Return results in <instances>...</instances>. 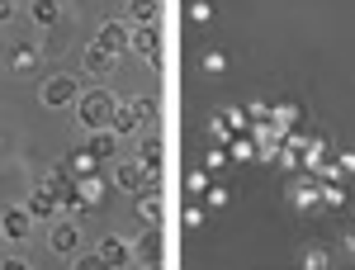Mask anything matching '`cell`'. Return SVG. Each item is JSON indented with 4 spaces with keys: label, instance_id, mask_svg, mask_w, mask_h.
I'll return each mask as SVG.
<instances>
[{
    "label": "cell",
    "instance_id": "1",
    "mask_svg": "<svg viewBox=\"0 0 355 270\" xmlns=\"http://www.w3.org/2000/svg\"><path fill=\"white\" fill-rule=\"evenodd\" d=\"M114 114H119V100H114L110 90H85L81 100H76V119H81L90 133H100V128H110Z\"/></svg>",
    "mask_w": 355,
    "mask_h": 270
},
{
    "label": "cell",
    "instance_id": "2",
    "mask_svg": "<svg viewBox=\"0 0 355 270\" xmlns=\"http://www.w3.org/2000/svg\"><path fill=\"white\" fill-rule=\"evenodd\" d=\"M81 100V85H76V76H53V81L43 85V105L48 109H67Z\"/></svg>",
    "mask_w": 355,
    "mask_h": 270
},
{
    "label": "cell",
    "instance_id": "3",
    "mask_svg": "<svg viewBox=\"0 0 355 270\" xmlns=\"http://www.w3.org/2000/svg\"><path fill=\"white\" fill-rule=\"evenodd\" d=\"M95 251H100V261H105L110 270H119V266H128V261H133V242H123L119 233H105Z\"/></svg>",
    "mask_w": 355,
    "mask_h": 270
},
{
    "label": "cell",
    "instance_id": "4",
    "mask_svg": "<svg viewBox=\"0 0 355 270\" xmlns=\"http://www.w3.org/2000/svg\"><path fill=\"white\" fill-rule=\"evenodd\" d=\"M128 53L147 57V62H157L162 57V38H157V24H137L133 38H128Z\"/></svg>",
    "mask_w": 355,
    "mask_h": 270
},
{
    "label": "cell",
    "instance_id": "5",
    "mask_svg": "<svg viewBox=\"0 0 355 270\" xmlns=\"http://www.w3.org/2000/svg\"><path fill=\"white\" fill-rule=\"evenodd\" d=\"M133 209H137V223L157 228V223H162V189H157V185H147L142 194H133Z\"/></svg>",
    "mask_w": 355,
    "mask_h": 270
},
{
    "label": "cell",
    "instance_id": "6",
    "mask_svg": "<svg viewBox=\"0 0 355 270\" xmlns=\"http://www.w3.org/2000/svg\"><path fill=\"white\" fill-rule=\"evenodd\" d=\"M114 185L123 189V194H142L147 185H157V180H147V171H142L137 162H123L119 171H114Z\"/></svg>",
    "mask_w": 355,
    "mask_h": 270
},
{
    "label": "cell",
    "instance_id": "7",
    "mask_svg": "<svg viewBox=\"0 0 355 270\" xmlns=\"http://www.w3.org/2000/svg\"><path fill=\"white\" fill-rule=\"evenodd\" d=\"M48 246H53L57 256L76 251V246H81V233H76V223H53V233H48Z\"/></svg>",
    "mask_w": 355,
    "mask_h": 270
},
{
    "label": "cell",
    "instance_id": "8",
    "mask_svg": "<svg viewBox=\"0 0 355 270\" xmlns=\"http://www.w3.org/2000/svg\"><path fill=\"white\" fill-rule=\"evenodd\" d=\"M128 38H133V33H128L123 24L105 19V28H100V38H95V43H105V48H110L114 57H123V53H128Z\"/></svg>",
    "mask_w": 355,
    "mask_h": 270
},
{
    "label": "cell",
    "instance_id": "9",
    "mask_svg": "<svg viewBox=\"0 0 355 270\" xmlns=\"http://www.w3.org/2000/svg\"><path fill=\"white\" fill-rule=\"evenodd\" d=\"M133 251L142 256V266H162V233H157V228H147V233L133 242Z\"/></svg>",
    "mask_w": 355,
    "mask_h": 270
},
{
    "label": "cell",
    "instance_id": "10",
    "mask_svg": "<svg viewBox=\"0 0 355 270\" xmlns=\"http://www.w3.org/2000/svg\"><path fill=\"white\" fill-rule=\"evenodd\" d=\"M62 204H57V194L48 185H38L33 194H28V218H53Z\"/></svg>",
    "mask_w": 355,
    "mask_h": 270
},
{
    "label": "cell",
    "instance_id": "11",
    "mask_svg": "<svg viewBox=\"0 0 355 270\" xmlns=\"http://www.w3.org/2000/svg\"><path fill=\"white\" fill-rule=\"evenodd\" d=\"M114 62H119V57H114L105 43H90V48H85V71H90V76H105Z\"/></svg>",
    "mask_w": 355,
    "mask_h": 270
},
{
    "label": "cell",
    "instance_id": "12",
    "mask_svg": "<svg viewBox=\"0 0 355 270\" xmlns=\"http://www.w3.org/2000/svg\"><path fill=\"white\" fill-rule=\"evenodd\" d=\"M0 233H5L10 242H24L28 237V209H10V214L0 218Z\"/></svg>",
    "mask_w": 355,
    "mask_h": 270
},
{
    "label": "cell",
    "instance_id": "13",
    "mask_svg": "<svg viewBox=\"0 0 355 270\" xmlns=\"http://www.w3.org/2000/svg\"><path fill=\"white\" fill-rule=\"evenodd\" d=\"M28 19L43 24V28H53L57 19H62V5H57V0H33V5H28Z\"/></svg>",
    "mask_w": 355,
    "mask_h": 270
},
{
    "label": "cell",
    "instance_id": "14",
    "mask_svg": "<svg viewBox=\"0 0 355 270\" xmlns=\"http://www.w3.org/2000/svg\"><path fill=\"white\" fill-rule=\"evenodd\" d=\"M137 166L147 171V180H157V176H162V142H142V152H137Z\"/></svg>",
    "mask_w": 355,
    "mask_h": 270
},
{
    "label": "cell",
    "instance_id": "15",
    "mask_svg": "<svg viewBox=\"0 0 355 270\" xmlns=\"http://www.w3.org/2000/svg\"><path fill=\"white\" fill-rule=\"evenodd\" d=\"M128 19L133 24H157L162 19V5L157 0H128Z\"/></svg>",
    "mask_w": 355,
    "mask_h": 270
},
{
    "label": "cell",
    "instance_id": "16",
    "mask_svg": "<svg viewBox=\"0 0 355 270\" xmlns=\"http://www.w3.org/2000/svg\"><path fill=\"white\" fill-rule=\"evenodd\" d=\"M114 147H119V142H114V128H100V133H95L90 142H85V152H90L95 162H105V157H114Z\"/></svg>",
    "mask_w": 355,
    "mask_h": 270
},
{
    "label": "cell",
    "instance_id": "17",
    "mask_svg": "<svg viewBox=\"0 0 355 270\" xmlns=\"http://www.w3.org/2000/svg\"><path fill=\"white\" fill-rule=\"evenodd\" d=\"M119 105H123V114H128V119H133V124H147V119H152V114H157V109H152V100H147V95H133V100H119Z\"/></svg>",
    "mask_w": 355,
    "mask_h": 270
},
{
    "label": "cell",
    "instance_id": "18",
    "mask_svg": "<svg viewBox=\"0 0 355 270\" xmlns=\"http://www.w3.org/2000/svg\"><path fill=\"white\" fill-rule=\"evenodd\" d=\"M10 67L24 76V71H33V67H38V53H33V48H15V53H10Z\"/></svg>",
    "mask_w": 355,
    "mask_h": 270
},
{
    "label": "cell",
    "instance_id": "19",
    "mask_svg": "<svg viewBox=\"0 0 355 270\" xmlns=\"http://www.w3.org/2000/svg\"><path fill=\"white\" fill-rule=\"evenodd\" d=\"M303 270H331L327 246H308V256H303Z\"/></svg>",
    "mask_w": 355,
    "mask_h": 270
},
{
    "label": "cell",
    "instance_id": "20",
    "mask_svg": "<svg viewBox=\"0 0 355 270\" xmlns=\"http://www.w3.org/2000/svg\"><path fill=\"white\" fill-rule=\"evenodd\" d=\"M204 71H209V76H223V71H227V57L223 53H204Z\"/></svg>",
    "mask_w": 355,
    "mask_h": 270
},
{
    "label": "cell",
    "instance_id": "21",
    "mask_svg": "<svg viewBox=\"0 0 355 270\" xmlns=\"http://www.w3.org/2000/svg\"><path fill=\"white\" fill-rule=\"evenodd\" d=\"M322 204H327V209H341V204H346V189H341V185H327V189H322Z\"/></svg>",
    "mask_w": 355,
    "mask_h": 270
},
{
    "label": "cell",
    "instance_id": "22",
    "mask_svg": "<svg viewBox=\"0 0 355 270\" xmlns=\"http://www.w3.org/2000/svg\"><path fill=\"white\" fill-rule=\"evenodd\" d=\"M71 270H110L105 261H100V251H90V256H76V266Z\"/></svg>",
    "mask_w": 355,
    "mask_h": 270
},
{
    "label": "cell",
    "instance_id": "23",
    "mask_svg": "<svg viewBox=\"0 0 355 270\" xmlns=\"http://www.w3.org/2000/svg\"><path fill=\"white\" fill-rule=\"evenodd\" d=\"M185 228H204V209H199V204L185 209Z\"/></svg>",
    "mask_w": 355,
    "mask_h": 270
},
{
    "label": "cell",
    "instance_id": "24",
    "mask_svg": "<svg viewBox=\"0 0 355 270\" xmlns=\"http://www.w3.org/2000/svg\"><path fill=\"white\" fill-rule=\"evenodd\" d=\"M209 204H214V209H223V204H227V189L214 185V189H209Z\"/></svg>",
    "mask_w": 355,
    "mask_h": 270
},
{
    "label": "cell",
    "instance_id": "25",
    "mask_svg": "<svg viewBox=\"0 0 355 270\" xmlns=\"http://www.w3.org/2000/svg\"><path fill=\"white\" fill-rule=\"evenodd\" d=\"M10 15H15V0H0V24H5Z\"/></svg>",
    "mask_w": 355,
    "mask_h": 270
},
{
    "label": "cell",
    "instance_id": "26",
    "mask_svg": "<svg viewBox=\"0 0 355 270\" xmlns=\"http://www.w3.org/2000/svg\"><path fill=\"white\" fill-rule=\"evenodd\" d=\"M0 270H28V266H24V261H5Z\"/></svg>",
    "mask_w": 355,
    "mask_h": 270
},
{
    "label": "cell",
    "instance_id": "27",
    "mask_svg": "<svg viewBox=\"0 0 355 270\" xmlns=\"http://www.w3.org/2000/svg\"><path fill=\"white\" fill-rule=\"evenodd\" d=\"M147 270H162V266H147Z\"/></svg>",
    "mask_w": 355,
    "mask_h": 270
}]
</instances>
